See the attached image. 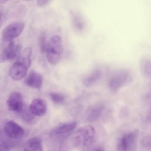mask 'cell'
I'll return each instance as SVG.
<instances>
[{"label":"cell","instance_id":"6da1fadb","mask_svg":"<svg viewBox=\"0 0 151 151\" xmlns=\"http://www.w3.org/2000/svg\"><path fill=\"white\" fill-rule=\"evenodd\" d=\"M31 48H26L21 52L16 61L11 65L9 70V75L12 80H19L25 77L31 66Z\"/></svg>","mask_w":151,"mask_h":151},{"label":"cell","instance_id":"7a4b0ae2","mask_svg":"<svg viewBox=\"0 0 151 151\" xmlns=\"http://www.w3.org/2000/svg\"><path fill=\"white\" fill-rule=\"evenodd\" d=\"M96 131L94 127L87 124L80 127L73 133L71 140L72 145L77 149H84L93 143Z\"/></svg>","mask_w":151,"mask_h":151},{"label":"cell","instance_id":"3957f363","mask_svg":"<svg viewBox=\"0 0 151 151\" xmlns=\"http://www.w3.org/2000/svg\"><path fill=\"white\" fill-rule=\"evenodd\" d=\"M132 79L131 72L127 69H119L113 72L109 78L108 85L111 92L117 93Z\"/></svg>","mask_w":151,"mask_h":151},{"label":"cell","instance_id":"277c9868","mask_svg":"<svg viewBox=\"0 0 151 151\" xmlns=\"http://www.w3.org/2000/svg\"><path fill=\"white\" fill-rule=\"evenodd\" d=\"M63 45L60 36H52L48 42L46 50L48 61L51 65H55L59 61L62 55Z\"/></svg>","mask_w":151,"mask_h":151},{"label":"cell","instance_id":"5b68a950","mask_svg":"<svg viewBox=\"0 0 151 151\" xmlns=\"http://www.w3.org/2000/svg\"><path fill=\"white\" fill-rule=\"evenodd\" d=\"M138 129H134L124 134L120 139L116 151H136Z\"/></svg>","mask_w":151,"mask_h":151},{"label":"cell","instance_id":"8992f818","mask_svg":"<svg viewBox=\"0 0 151 151\" xmlns=\"http://www.w3.org/2000/svg\"><path fill=\"white\" fill-rule=\"evenodd\" d=\"M25 24L21 21H15L8 24L2 32V40L5 42H11L18 37L23 31Z\"/></svg>","mask_w":151,"mask_h":151},{"label":"cell","instance_id":"52a82bcc","mask_svg":"<svg viewBox=\"0 0 151 151\" xmlns=\"http://www.w3.org/2000/svg\"><path fill=\"white\" fill-rule=\"evenodd\" d=\"M21 46L15 42L11 41L0 54V63L11 61L18 58L21 54Z\"/></svg>","mask_w":151,"mask_h":151},{"label":"cell","instance_id":"ba28073f","mask_svg":"<svg viewBox=\"0 0 151 151\" xmlns=\"http://www.w3.org/2000/svg\"><path fill=\"white\" fill-rule=\"evenodd\" d=\"M4 132L8 137L15 140L21 138L25 134L24 129L12 120H9L5 123Z\"/></svg>","mask_w":151,"mask_h":151},{"label":"cell","instance_id":"9c48e42d","mask_svg":"<svg viewBox=\"0 0 151 151\" xmlns=\"http://www.w3.org/2000/svg\"><path fill=\"white\" fill-rule=\"evenodd\" d=\"M6 105L10 111L20 113L24 108L22 94L18 91H12L6 100Z\"/></svg>","mask_w":151,"mask_h":151},{"label":"cell","instance_id":"30bf717a","mask_svg":"<svg viewBox=\"0 0 151 151\" xmlns=\"http://www.w3.org/2000/svg\"><path fill=\"white\" fill-rule=\"evenodd\" d=\"M29 110L35 116L42 117L46 113L47 110V103L42 99H34L31 103Z\"/></svg>","mask_w":151,"mask_h":151},{"label":"cell","instance_id":"8fae6325","mask_svg":"<svg viewBox=\"0 0 151 151\" xmlns=\"http://www.w3.org/2000/svg\"><path fill=\"white\" fill-rule=\"evenodd\" d=\"M77 127V123L73 122L61 124L54 127L51 130V134L57 136H67L71 133Z\"/></svg>","mask_w":151,"mask_h":151},{"label":"cell","instance_id":"7c38bea8","mask_svg":"<svg viewBox=\"0 0 151 151\" xmlns=\"http://www.w3.org/2000/svg\"><path fill=\"white\" fill-rule=\"evenodd\" d=\"M42 83L43 78L41 74L34 70L31 71L25 79V84L33 88H40L42 85Z\"/></svg>","mask_w":151,"mask_h":151},{"label":"cell","instance_id":"4fadbf2b","mask_svg":"<svg viewBox=\"0 0 151 151\" xmlns=\"http://www.w3.org/2000/svg\"><path fill=\"white\" fill-rule=\"evenodd\" d=\"M23 149L24 151H43L41 139L38 137L29 139L25 143Z\"/></svg>","mask_w":151,"mask_h":151},{"label":"cell","instance_id":"5bb4252c","mask_svg":"<svg viewBox=\"0 0 151 151\" xmlns=\"http://www.w3.org/2000/svg\"><path fill=\"white\" fill-rule=\"evenodd\" d=\"M102 72L100 69H96L85 77L83 80V84L86 87H90L96 83L101 77Z\"/></svg>","mask_w":151,"mask_h":151},{"label":"cell","instance_id":"9a60e30c","mask_svg":"<svg viewBox=\"0 0 151 151\" xmlns=\"http://www.w3.org/2000/svg\"><path fill=\"white\" fill-rule=\"evenodd\" d=\"M140 69L142 74L146 77L151 76V58L145 57L141 59Z\"/></svg>","mask_w":151,"mask_h":151},{"label":"cell","instance_id":"2e32d148","mask_svg":"<svg viewBox=\"0 0 151 151\" xmlns=\"http://www.w3.org/2000/svg\"><path fill=\"white\" fill-rule=\"evenodd\" d=\"M103 107L101 105H97L92 107L88 114V120L90 122H93L98 119L101 116Z\"/></svg>","mask_w":151,"mask_h":151},{"label":"cell","instance_id":"e0dca14e","mask_svg":"<svg viewBox=\"0 0 151 151\" xmlns=\"http://www.w3.org/2000/svg\"><path fill=\"white\" fill-rule=\"evenodd\" d=\"M38 44H39V48L40 51L42 52H46L48 43H47L46 36L44 32H42L40 35L39 39H38Z\"/></svg>","mask_w":151,"mask_h":151},{"label":"cell","instance_id":"ac0fdd59","mask_svg":"<svg viewBox=\"0 0 151 151\" xmlns=\"http://www.w3.org/2000/svg\"><path fill=\"white\" fill-rule=\"evenodd\" d=\"M50 97L52 101L55 104H59L63 103L64 100V96L56 92H51L50 94Z\"/></svg>","mask_w":151,"mask_h":151},{"label":"cell","instance_id":"d6986e66","mask_svg":"<svg viewBox=\"0 0 151 151\" xmlns=\"http://www.w3.org/2000/svg\"><path fill=\"white\" fill-rule=\"evenodd\" d=\"M21 118L27 122H31L34 119V115L31 113L29 110H27L24 108V109L20 112Z\"/></svg>","mask_w":151,"mask_h":151},{"label":"cell","instance_id":"ffe728a7","mask_svg":"<svg viewBox=\"0 0 151 151\" xmlns=\"http://www.w3.org/2000/svg\"><path fill=\"white\" fill-rule=\"evenodd\" d=\"M142 147L149 151H151V135L144 137L141 142Z\"/></svg>","mask_w":151,"mask_h":151},{"label":"cell","instance_id":"44dd1931","mask_svg":"<svg viewBox=\"0 0 151 151\" xmlns=\"http://www.w3.org/2000/svg\"><path fill=\"white\" fill-rule=\"evenodd\" d=\"M73 22L75 27L79 29H82L84 26V23L83 19L79 16H75L73 18Z\"/></svg>","mask_w":151,"mask_h":151},{"label":"cell","instance_id":"7402d4cb","mask_svg":"<svg viewBox=\"0 0 151 151\" xmlns=\"http://www.w3.org/2000/svg\"><path fill=\"white\" fill-rule=\"evenodd\" d=\"M50 0H37V5L38 6H42L48 2Z\"/></svg>","mask_w":151,"mask_h":151},{"label":"cell","instance_id":"603a6c76","mask_svg":"<svg viewBox=\"0 0 151 151\" xmlns=\"http://www.w3.org/2000/svg\"><path fill=\"white\" fill-rule=\"evenodd\" d=\"M0 151H9V150H8V149H4V148H2V147H0Z\"/></svg>","mask_w":151,"mask_h":151},{"label":"cell","instance_id":"cb8c5ba5","mask_svg":"<svg viewBox=\"0 0 151 151\" xmlns=\"http://www.w3.org/2000/svg\"><path fill=\"white\" fill-rule=\"evenodd\" d=\"M94 151H103V149H100V148H99V149H97L95 150Z\"/></svg>","mask_w":151,"mask_h":151},{"label":"cell","instance_id":"d4e9b609","mask_svg":"<svg viewBox=\"0 0 151 151\" xmlns=\"http://www.w3.org/2000/svg\"><path fill=\"white\" fill-rule=\"evenodd\" d=\"M7 1V0H2V1H1V2H5V1Z\"/></svg>","mask_w":151,"mask_h":151},{"label":"cell","instance_id":"484cf974","mask_svg":"<svg viewBox=\"0 0 151 151\" xmlns=\"http://www.w3.org/2000/svg\"><path fill=\"white\" fill-rule=\"evenodd\" d=\"M1 15H0V21H1Z\"/></svg>","mask_w":151,"mask_h":151},{"label":"cell","instance_id":"4316f807","mask_svg":"<svg viewBox=\"0 0 151 151\" xmlns=\"http://www.w3.org/2000/svg\"><path fill=\"white\" fill-rule=\"evenodd\" d=\"M24 1H30V0H24Z\"/></svg>","mask_w":151,"mask_h":151}]
</instances>
